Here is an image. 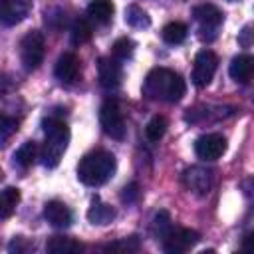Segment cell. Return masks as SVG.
Listing matches in <instances>:
<instances>
[{
  "instance_id": "obj_1",
  "label": "cell",
  "mask_w": 254,
  "mask_h": 254,
  "mask_svg": "<svg viewBox=\"0 0 254 254\" xmlns=\"http://www.w3.org/2000/svg\"><path fill=\"white\" fill-rule=\"evenodd\" d=\"M187 91L185 79L169 67H153L143 81V95L151 101L177 103Z\"/></svg>"
},
{
  "instance_id": "obj_2",
  "label": "cell",
  "mask_w": 254,
  "mask_h": 254,
  "mask_svg": "<svg viewBox=\"0 0 254 254\" xmlns=\"http://www.w3.org/2000/svg\"><path fill=\"white\" fill-rule=\"evenodd\" d=\"M115 169H117V161L113 153L105 149H95L79 159L77 179L87 187H101L113 177Z\"/></svg>"
},
{
  "instance_id": "obj_3",
  "label": "cell",
  "mask_w": 254,
  "mask_h": 254,
  "mask_svg": "<svg viewBox=\"0 0 254 254\" xmlns=\"http://www.w3.org/2000/svg\"><path fill=\"white\" fill-rule=\"evenodd\" d=\"M42 127H44V135H46V141L40 149V159H42V165L48 167V169H54L58 167L64 151L67 149V143H69V127L64 119L60 117H46L42 121Z\"/></svg>"
},
{
  "instance_id": "obj_4",
  "label": "cell",
  "mask_w": 254,
  "mask_h": 254,
  "mask_svg": "<svg viewBox=\"0 0 254 254\" xmlns=\"http://www.w3.org/2000/svg\"><path fill=\"white\" fill-rule=\"evenodd\" d=\"M46 56V40L42 32L32 30L28 32L20 42V60L26 71H36Z\"/></svg>"
},
{
  "instance_id": "obj_5",
  "label": "cell",
  "mask_w": 254,
  "mask_h": 254,
  "mask_svg": "<svg viewBox=\"0 0 254 254\" xmlns=\"http://www.w3.org/2000/svg\"><path fill=\"white\" fill-rule=\"evenodd\" d=\"M192 16L198 22V38L200 40H206V42H212L216 38L218 26L224 20V14L220 12V8L214 6V4H210V2H204V4L194 6Z\"/></svg>"
},
{
  "instance_id": "obj_6",
  "label": "cell",
  "mask_w": 254,
  "mask_h": 254,
  "mask_svg": "<svg viewBox=\"0 0 254 254\" xmlns=\"http://www.w3.org/2000/svg\"><path fill=\"white\" fill-rule=\"evenodd\" d=\"M99 125L103 129V133L107 137H111V139L121 141L125 137V131H127L125 119H123V113H121V109H119L115 99H107L101 105V109H99Z\"/></svg>"
},
{
  "instance_id": "obj_7",
  "label": "cell",
  "mask_w": 254,
  "mask_h": 254,
  "mask_svg": "<svg viewBox=\"0 0 254 254\" xmlns=\"http://www.w3.org/2000/svg\"><path fill=\"white\" fill-rule=\"evenodd\" d=\"M216 67H218V56L212 50H200L196 54L194 65H192V83L198 89L206 87L212 81Z\"/></svg>"
},
{
  "instance_id": "obj_8",
  "label": "cell",
  "mask_w": 254,
  "mask_h": 254,
  "mask_svg": "<svg viewBox=\"0 0 254 254\" xmlns=\"http://www.w3.org/2000/svg\"><path fill=\"white\" fill-rule=\"evenodd\" d=\"M200 240V234L192 228H171V232L163 238V250L167 254H185L194 248Z\"/></svg>"
},
{
  "instance_id": "obj_9",
  "label": "cell",
  "mask_w": 254,
  "mask_h": 254,
  "mask_svg": "<svg viewBox=\"0 0 254 254\" xmlns=\"http://www.w3.org/2000/svg\"><path fill=\"white\" fill-rule=\"evenodd\" d=\"M226 151V139L220 133H206L194 141V153L202 161H216Z\"/></svg>"
},
{
  "instance_id": "obj_10",
  "label": "cell",
  "mask_w": 254,
  "mask_h": 254,
  "mask_svg": "<svg viewBox=\"0 0 254 254\" xmlns=\"http://www.w3.org/2000/svg\"><path fill=\"white\" fill-rule=\"evenodd\" d=\"M97 77L103 89H117L123 81V65L119 60L105 56L97 62Z\"/></svg>"
},
{
  "instance_id": "obj_11",
  "label": "cell",
  "mask_w": 254,
  "mask_h": 254,
  "mask_svg": "<svg viewBox=\"0 0 254 254\" xmlns=\"http://www.w3.org/2000/svg\"><path fill=\"white\" fill-rule=\"evenodd\" d=\"M54 73L58 77L60 83L64 85H73L77 83V79L81 77V62L73 52H65L58 58Z\"/></svg>"
},
{
  "instance_id": "obj_12",
  "label": "cell",
  "mask_w": 254,
  "mask_h": 254,
  "mask_svg": "<svg viewBox=\"0 0 254 254\" xmlns=\"http://www.w3.org/2000/svg\"><path fill=\"white\" fill-rule=\"evenodd\" d=\"M183 185L190 192H194L198 196H204V194H208V190L212 187V173L204 167H196V165L189 167L183 173Z\"/></svg>"
},
{
  "instance_id": "obj_13",
  "label": "cell",
  "mask_w": 254,
  "mask_h": 254,
  "mask_svg": "<svg viewBox=\"0 0 254 254\" xmlns=\"http://www.w3.org/2000/svg\"><path fill=\"white\" fill-rule=\"evenodd\" d=\"M30 14L28 0H0V24L16 26Z\"/></svg>"
},
{
  "instance_id": "obj_14",
  "label": "cell",
  "mask_w": 254,
  "mask_h": 254,
  "mask_svg": "<svg viewBox=\"0 0 254 254\" xmlns=\"http://www.w3.org/2000/svg\"><path fill=\"white\" fill-rule=\"evenodd\" d=\"M44 218L56 226V228H67L73 222V214L69 210V206L62 200H50L44 206Z\"/></svg>"
},
{
  "instance_id": "obj_15",
  "label": "cell",
  "mask_w": 254,
  "mask_h": 254,
  "mask_svg": "<svg viewBox=\"0 0 254 254\" xmlns=\"http://www.w3.org/2000/svg\"><path fill=\"white\" fill-rule=\"evenodd\" d=\"M252 71H254V60H252V56L240 54V56L232 58L230 67H228V73H230V77H232L236 83L246 85V83L252 79Z\"/></svg>"
},
{
  "instance_id": "obj_16",
  "label": "cell",
  "mask_w": 254,
  "mask_h": 254,
  "mask_svg": "<svg viewBox=\"0 0 254 254\" xmlns=\"http://www.w3.org/2000/svg\"><path fill=\"white\" fill-rule=\"evenodd\" d=\"M83 244L71 236H52L46 242V252L50 254H79Z\"/></svg>"
},
{
  "instance_id": "obj_17",
  "label": "cell",
  "mask_w": 254,
  "mask_h": 254,
  "mask_svg": "<svg viewBox=\"0 0 254 254\" xmlns=\"http://www.w3.org/2000/svg\"><path fill=\"white\" fill-rule=\"evenodd\" d=\"M113 218H115V208H113L111 204L103 202L99 196H95V198L91 200L89 210H87V220H89L91 224L103 226V224H109Z\"/></svg>"
},
{
  "instance_id": "obj_18",
  "label": "cell",
  "mask_w": 254,
  "mask_h": 254,
  "mask_svg": "<svg viewBox=\"0 0 254 254\" xmlns=\"http://www.w3.org/2000/svg\"><path fill=\"white\" fill-rule=\"evenodd\" d=\"M113 12H115V6L111 0H91L87 4V16L91 22L99 24V26H105L111 22L113 18Z\"/></svg>"
},
{
  "instance_id": "obj_19",
  "label": "cell",
  "mask_w": 254,
  "mask_h": 254,
  "mask_svg": "<svg viewBox=\"0 0 254 254\" xmlns=\"http://www.w3.org/2000/svg\"><path fill=\"white\" fill-rule=\"evenodd\" d=\"M38 157H40V147H38V143H36V141H26V143H22V145L16 149V153H14V163H16L20 169H30V167L36 163Z\"/></svg>"
},
{
  "instance_id": "obj_20",
  "label": "cell",
  "mask_w": 254,
  "mask_h": 254,
  "mask_svg": "<svg viewBox=\"0 0 254 254\" xmlns=\"http://www.w3.org/2000/svg\"><path fill=\"white\" fill-rule=\"evenodd\" d=\"M18 202H20V190L16 187H6L4 190H0V220L10 218Z\"/></svg>"
},
{
  "instance_id": "obj_21",
  "label": "cell",
  "mask_w": 254,
  "mask_h": 254,
  "mask_svg": "<svg viewBox=\"0 0 254 254\" xmlns=\"http://www.w3.org/2000/svg\"><path fill=\"white\" fill-rule=\"evenodd\" d=\"M125 22H127V26H131L135 30H143V28H149L151 26L149 14L141 6H137V4H129L125 8Z\"/></svg>"
},
{
  "instance_id": "obj_22",
  "label": "cell",
  "mask_w": 254,
  "mask_h": 254,
  "mask_svg": "<svg viewBox=\"0 0 254 254\" xmlns=\"http://www.w3.org/2000/svg\"><path fill=\"white\" fill-rule=\"evenodd\" d=\"M161 36H163V40H165L167 44L177 46V44H183V42L187 40L189 28H187V24H183V22H169V24L163 28Z\"/></svg>"
},
{
  "instance_id": "obj_23",
  "label": "cell",
  "mask_w": 254,
  "mask_h": 254,
  "mask_svg": "<svg viewBox=\"0 0 254 254\" xmlns=\"http://www.w3.org/2000/svg\"><path fill=\"white\" fill-rule=\"evenodd\" d=\"M69 36H71V44L81 46V44H87V42L91 40V36H93V28H91V24H89L85 18H77V20L71 24V32H69Z\"/></svg>"
},
{
  "instance_id": "obj_24",
  "label": "cell",
  "mask_w": 254,
  "mask_h": 254,
  "mask_svg": "<svg viewBox=\"0 0 254 254\" xmlns=\"http://www.w3.org/2000/svg\"><path fill=\"white\" fill-rule=\"evenodd\" d=\"M167 127H169V123H167V119L163 117V115H153L151 119H149V123H147V127H145V135H147V139L149 141H161L163 139V135L167 133Z\"/></svg>"
},
{
  "instance_id": "obj_25",
  "label": "cell",
  "mask_w": 254,
  "mask_h": 254,
  "mask_svg": "<svg viewBox=\"0 0 254 254\" xmlns=\"http://www.w3.org/2000/svg\"><path fill=\"white\" fill-rule=\"evenodd\" d=\"M111 52H113V58H115V60L125 62V60H129V58H133V54H135V42H133L131 38H127V36L117 38V40L113 42V46H111Z\"/></svg>"
},
{
  "instance_id": "obj_26",
  "label": "cell",
  "mask_w": 254,
  "mask_h": 254,
  "mask_svg": "<svg viewBox=\"0 0 254 254\" xmlns=\"http://www.w3.org/2000/svg\"><path fill=\"white\" fill-rule=\"evenodd\" d=\"M171 228H173L171 214H169L167 210H159V212L155 214V218H153V234L163 240V238L171 232Z\"/></svg>"
},
{
  "instance_id": "obj_27",
  "label": "cell",
  "mask_w": 254,
  "mask_h": 254,
  "mask_svg": "<svg viewBox=\"0 0 254 254\" xmlns=\"http://www.w3.org/2000/svg\"><path fill=\"white\" fill-rule=\"evenodd\" d=\"M139 250V240L137 236H129V238H121L117 242H111L105 246V252H121V254H131Z\"/></svg>"
},
{
  "instance_id": "obj_28",
  "label": "cell",
  "mask_w": 254,
  "mask_h": 254,
  "mask_svg": "<svg viewBox=\"0 0 254 254\" xmlns=\"http://www.w3.org/2000/svg\"><path fill=\"white\" fill-rule=\"evenodd\" d=\"M18 131V119L10 115H0V147Z\"/></svg>"
},
{
  "instance_id": "obj_29",
  "label": "cell",
  "mask_w": 254,
  "mask_h": 254,
  "mask_svg": "<svg viewBox=\"0 0 254 254\" xmlns=\"http://www.w3.org/2000/svg\"><path fill=\"white\" fill-rule=\"evenodd\" d=\"M139 196H141V187H139V183H129V185H125L123 190H121V200L127 202V204L137 202Z\"/></svg>"
},
{
  "instance_id": "obj_30",
  "label": "cell",
  "mask_w": 254,
  "mask_h": 254,
  "mask_svg": "<svg viewBox=\"0 0 254 254\" xmlns=\"http://www.w3.org/2000/svg\"><path fill=\"white\" fill-rule=\"evenodd\" d=\"M30 248H34V246H32L26 238H22V236H14V240L8 244V250H10L12 254H14V252H16V254H22V252H28Z\"/></svg>"
},
{
  "instance_id": "obj_31",
  "label": "cell",
  "mask_w": 254,
  "mask_h": 254,
  "mask_svg": "<svg viewBox=\"0 0 254 254\" xmlns=\"http://www.w3.org/2000/svg\"><path fill=\"white\" fill-rule=\"evenodd\" d=\"M12 89H14V81H12V77H10L8 73H0V97L8 95Z\"/></svg>"
},
{
  "instance_id": "obj_32",
  "label": "cell",
  "mask_w": 254,
  "mask_h": 254,
  "mask_svg": "<svg viewBox=\"0 0 254 254\" xmlns=\"http://www.w3.org/2000/svg\"><path fill=\"white\" fill-rule=\"evenodd\" d=\"M240 44H242L244 48L250 46V26H246V28L242 30V34H240Z\"/></svg>"
},
{
  "instance_id": "obj_33",
  "label": "cell",
  "mask_w": 254,
  "mask_h": 254,
  "mask_svg": "<svg viewBox=\"0 0 254 254\" xmlns=\"http://www.w3.org/2000/svg\"><path fill=\"white\" fill-rule=\"evenodd\" d=\"M2 177H4V173H2V169H0V181H2Z\"/></svg>"
}]
</instances>
